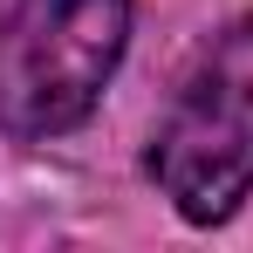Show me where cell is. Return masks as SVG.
Masks as SVG:
<instances>
[{
	"instance_id": "2",
	"label": "cell",
	"mask_w": 253,
	"mask_h": 253,
	"mask_svg": "<svg viewBox=\"0 0 253 253\" xmlns=\"http://www.w3.org/2000/svg\"><path fill=\"white\" fill-rule=\"evenodd\" d=\"M151 178L178 219L219 226L253 192V21L226 28L151 137Z\"/></svg>"
},
{
	"instance_id": "1",
	"label": "cell",
	"mask_w": 253,
	"mask_h": 253,
	"mask_svg": "<svg viewBox=\"0 0 253 253\" xmlns=\"http://www.w3.org/2000/svg\"><path fill=\"white\" fill-rule=\"evenodd\" d=\"M130 42V0H0V130L62 137L96 110Z\"/></svg>"
}]
</instances>
